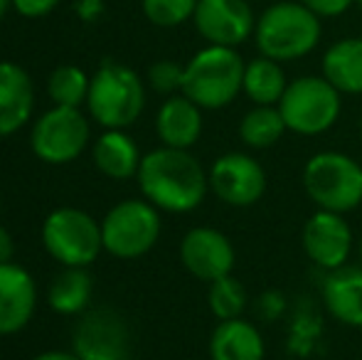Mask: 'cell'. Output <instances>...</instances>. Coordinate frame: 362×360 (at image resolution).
<instances>
[{
	"label": "cell",
	"instance_id": "cell-1",
	"mask_svg": "<svg viewBox=\"0 0 362 360\" xmlns=\"http://www.w3.org/2000/svg\"><path fill=\"white\" fill-rule=\"evenodd\" d=\"M139 185L146 200L158 210L190 212L205 200L210 190V175L190 151L163 146L144 156Z\"/></svg>",
	"mask_w": 362,
	"mask_h": 360
},
{
	"label": "cell",
	"instance_id": "cell-2",
	"mask_svg": "<svg viewBox=\"0 0 362 360\" xmlns=\"http://www.w3.org/2000/svg\"><path fill=\"white\" fill-rule=\"evenodd\" d=\"M323 37V20L300 0H279L257 15L254 45L276 62H296L313 52Z\"/></svg>",
	"mask_w": 362,
	"mask_h": 360
},
{
	"label": "cell",
	"instance_id": "cell-3",
	"mask_svg": "<svg viewBox=\"0 0 362 360\" xmlns=\"http://www.w3.org/2000/svg\"><path fill=\"white\" fill-rule=\"evenodd\" d=\"M247 62L234 47L207 45L190 62L182 74V94L200 109H224L244 91Z\"/></svg>",
	"mask_w": 362,
	"mask_h": 360
},
{
	"label": "cell",
	"instance_id": "cell-4",
	"mask_svg": "<svg viewBox=\"0 0 362 360\" xmlns=\"http://www.w3.org/2000/svg\"><path fill=\"white\" fill-rule=\"evenodd\" d=\"M300 182L318 210L345 215L362 202V166L340 151H318L310 156Z\"/></svg>",
	"mask_w": 362,
	"mask_h": 360
},
{
	"label": "cell",
	"instance_id": "cell-5",
	"mask_svg": "<svg viewBox=\"0 0 362 360\" xmlns=\"http://www.w3.org/2000/svg\"><path fill=\"white\" fill-rule=\"evenodd\" d=\"M276 106L291 134L320 136L338 124L343 94L323 74H303L291 79Z\"/></svg>",
	"mask_w": 362,
	"mask_h": 360
},
{
	"label": "cell",
	"instance_id": "cell-6",
	"mask_svg": "<svg viewBox=\"0 0 362 360\" xmlns=\"http://www.w3.org/2000/svg\"><path fill=\"white\" fill-rule=\"evenodd\" d=\"M89 111L106 129H126L146 106L144 82L126 64L104 59L89 84Z\"/></svg>",
	"mask_w": 362,
	"mask_h": 360
},
{
	"label": "cell",
	"instance_id": "cell-7",
	"mask_svg": "<svg viewBox=\"0 0 362 360\" xmlns=\"http://www.w3.org/2000/svg\"><path fill=\"white\" fill-rule=\"evenodd\" d=\"M160 237V215L148 200H124L101 222L104 250L121 260H136L153 250Z\"/></svg>",
	"mask_w": 362,
	"mask_h": 360
},
{
	"label": "cell",
	"instance_id": "cell-8",
	"mask_svg": "<svg viewBox=\"0 0 362 360\" xmlns=\"http://www.w3.org/2000/svg\"><path fill=\"white\" fill-rule=\"evenodd\" d=\"M42 242L47 252L64 267H86L104 247L101 227L86 212L59 207L45 220Z\"/></svg>",
	"mask_w": 362,
	"mask_h": 360
},
{
	"label": "cell",
	"instance_id": "cell-9",
	"mask_svg": "<svg viewBox=\"0 0 362 360\" xmlns=\"http://www.w3.org/2000/svg\"><path fill=\"white\" fill-rule=\"evenodd\" d=\"M86 141H89V121L72 106H54L40 116L33 129V151L45 163H69L84 151Z\"/></svg>",
	"mask_w": 362,
	"mask_h": 360
},
{
	"label": "cell",
	"instance_id": "cell-10",
	"mask_svg": "<svg viewBox=\"0 0 362 360\" xmlns=\"http://www.w3.org/2000/svg\"><path fill=\"white\" fill-rule=\"evenodd\" d=\"M210 190L229 207H252L267 192V170L254 156L229 151L210 168Z\"/></svg>",
	"mask_w": 362,
	"mask_h": 360
},
{
	"label": "cell",
	"instance_id": "cell-11",
	"mask_svg": "<svg viewBox=\"0 0 362 360\" xmlns=\"http://www.w3.org/2000/svg\"><path fill=\"white\" fill-rule=\"evenodd\" d=\"M300 247L318 269L335 272L348 265L353 255V227L340 212L315 210L300 230Z\"/></svg>",
	"mask_w": 362,
	"mask_h": 360
},
{
	"label": "cell",
	"instance_id": "cell-12",
	"mask_svg": "<svg viewBox=\"0 0 362 360\" xmlns=\"http://www.w3.org/2000/svg\"><path fill=\"white\" fill-rule=\"evenodd\" d=\"M192 23L207 45L237 50L254 37L257 15L249 0H197Z\"/></svg>",
	"mask_w": 362,
	"mask_h": 360
},
{
	"label": "cell",
	"instance_id": "cell-13",
	"mask_svg": "<svg viewBox=\"0 0 362 360\" xmlns=\"http://www.w3.org/2000/svg\"><path fill=\"white\" fill-rule=\"evenodd\" d=\"M131 338L124 318L111 308L86 313L74 333V356L79 360H129Z\"/></svg>",
	"mask_w": 362,
	"mask_h": 360
},
{
	"label": "cell",
	"instance_id": "cell-14",
	"mask_svg": "<svg viewBox=\"0 0 362 360\" xmlns=\"http://www.w3.org/2000/svg\"><path fill=\"white\" fill-rule=\"evenodd\" d=\"M180 262L195 279L212 284L232 274L237 252L224 232L215 227H192L180 242Z\"/></svg>",
	"mask_w": 362,
	"mask_h": 360
},
{
	"label": "cell",
	"instance_id": "cell-15",
	"mask_svg": "<svg viewBox=\"0 0 362 360\" xmlns=\"http://www.w3.org/2000/svg\"><path fill=\"white\" fill-rule=\"evenodd\" d=\"M320 301L330 318L343 326L362 328V267L345 265L325 274Z\"/></svg>",
	"mask_w": 362,
	"mask_h": 360
},
{
	"label": "cell",
	"instance_id": "cell-16",
	"mask_svg": "<svg viewBox=\"0 0 362 360\" xmlns=\"http://www.w3.org/2000/svg\"><path fill=\"white\" fill-rule=\"evenodd\" d=\"M35 281L23 267L0 265V336L28 326L35 311Z\"/></svg>",
	"mask_w": 362,
	"mask_h": 360
},
{
	"label": "cell",
	"instance_id": "cell-17",
	"mask_svg": "<svg viewBox=\"0 0 362 360\" xmlns=\"http://www.w3.org/2000/svg\"><path fill=\"white\" fill-rule=\"evenodd\" d=\"M156 131L168 149H192L202 134V109L185 94H173L158 111Z\"/></svg>",
	"mask_w": 362,
	"mask_h": 360
},
{
	"label": "cell",
	"instance_id": "cell-18",
	"mask_svg": "<svg viewBox=\"0 0 362 360\" xmlns=\"http://www.w3.org/2000/svg\"><path fill=\"white\" fill-rule=\"evenodd\" d=\"M35 91L28 72L13 62H0V136L15 134L30 121Z\"/></svg>",
	"mask_w": 362,
	"mask_h": 360
},
{
	"label": "cell",
	"instance_id": "cell-19",
	"mask_svg": "<svg viewBox=\"0 0 362 360\" xmlns=\"http://www.w3.org/2000/svg\"><path fill=\"white\" fill-rule=\"evenodd\" d=\"M267 343L259 326L247 318L219 321L210 336V360H264Z\"/></svg>",
	"mask_w": 362,
	"mask_h": 360
},
{
	"label": "cell",
	"instance_id": "cell-20",
	"mask_svg": "<svg viewBox=\"0 0 362 360\" xmlns=\"http://www.w3.org/2000/svg\"><path fill=\"white\" fill-rule=\"evenodd\" d=\"M320 69L340 94H362V37H343L330 45Z\"/></svg>",
	"mask_w": 362,
	"mask_h": 360
},
{
	"label": "cell",
	"instance_id": "cell-21",
	"mask_svg": "<svg viewBox=\"0 0 362 360\" xmlns=\"http://www.w3.org/2000/svg\"><path fill=\"white\" fill-rule=\"evenodd\" d=\"M94 161L104 175L126 180L131 175H139L144 158L139 156V146L134 144V139L129 134H124L121 129H109L96 141Z\"/></svg>",
	"mask_w": 362,
	"mask_h": 360
},
{
	"label": "cell",
	"instance_id": "cell-22",
	"mask_svg": "<svg viewBox=\"0 0 362 360\" xmlns=\"http://www.w3.org/2000/svg\"><path fill=\"white\" fill-rule=\"evenodd\" d=\"M288 87L284 64L264 54L249 59L244 69V94L254 106H276Z\"/></svg>",
	"mask_w": 362,
	"mask_h": 360
},
{
	"label": "cell",
	"instance_id": "cell-23",
	"mask_svg": "<svg viewBox=\"0 0 362 360\" xmlns=\"http://www.w3.org/2000/svg\"><path fill=\"white\" fill-rule=\"evenodd\" d=\"M286 131L279 106H252L239 121V139L254 151L274 149Z\"/></svg>",
	"mask_w": 362,
	"mask_h": 360
},
{
	"label": "cell",
	"instance_id": "cell-24",
	"mask_svg": "<svg viewBox=\"0 0 362 360\" xmlns=\"http://www.w3.org/2000/svg\"><path fill=\"white\" fill-rule=\"evenodd\" d=\"M320 336H323V318H320L315 303L310 298H303L291 313L286 351L291 353V358H310L318 351Z\"/></svg>",
	"mask_w": 362,
	"mask_h": 360
},
{
	"label": "cell",
	"instance_id": "cell-25",
	"mask_svg": "<svg viewBox=\"0 0 362 360\" xmlns=\"http://www.w3.org/2000/svg\"><path fill=\"white\" fill-rule=\"evenodd\" d=\"M91 277L84 267H67L49 289V306L59 313H79L89 303Z\"/></svg>",
	"mask_w": 362,
	"mask_h": 360
},
{
	"label": "cell",
	"instance_id": "cell-26",
	"mask_svg": "<svg viewBox=\"0 0 362 360\" xmlns=\"http://www.w3.org/2000/svg\"><path fill=\"white\" fill-rule=\"evenodd\" d=\"M207 303H210V311L215 313V318L229 321V318H242L244 308L249 303V296L244 284L229 274V277H222L210 284Z\"/></svg>",
	"mask_w": 362,
	"mask_h": 360
},
{
	"label": "cell",
	"instance_id": "cell-27",
	"mask_svg": "<svg viewBox=\"0 0 362 360\" xmlns=\"http://www.w3.org/2000/svg\"><path fill=\"white\" fill-rule=\"evenodd\" d=\"M89 84L91 79L79 67H59L49 77L47 91L57 106H72V109H76L81 101L89 99Z\"/></svg>",
	"mask_w": 362,
	"mask_h": 360
},
{
	"label": "cell",
	"instance_id": "cell-28",
	"mask_svg": "<svg viewBox=\"0 0 362 360\" xmlns=\"http://www.w3.org/2000/svg\"><path fill=\"white\" fill-rule=\"evenodd\" d=\"M197 0H144V15L158 28H177L195 15Z\"/></svg>",
	"mask_w": 362,
	"mask_h": 360
},
{
	"label": "cell",
	"instance_id": "cell-29",
	"mask_svg": "<svg viewBox=\"0 0 362 360\" xmlns=\"http://www.w3.org/2000/svg\"><path fill=\"white\" fill-rule=\"evenodd\" d=\"M182 74H185V67H180L173 59H160L148 69V82L160 94H173V91L182 89Z\"/></svg>",
	"mask_w": 362,
	"mask_h": 360
},
{
	"label": "cell",
	"instance_id": "cell-30",
	"mask_svg": "<svg viewBox=\"0 0 362 360\" xmlns=\"http://www.w3.org/2000/svg\"><path fill=\"white\" fill-rule=\"evenodd\" d=\"M284 311H286V296L281 291H276V289H269V291L257 296V313L262 321H279L284 316Z\"/></svg>",
	"mask_w": 362,
	"mask_h": 360
},
{
	"label": "cell",
	"instance_id": "cell-31",
	"mask_svg": "<svg viewBox=\"0 0 362 360\" xmlns=\"http://www.w3.org/2000/svg\"><path fill=\"white\" fill-rule=\"evenodd\" d=\"M308 10H313L320 20L325 18H340L355 5V0H300Z\"/></svg>",
	"mask_w": 362,
	"mask_h": 360
},
{
	"label": "cell",
	"instance_id": "cell-32",
	"mask_svg": "<svg viewBox=\"0 0 362 360\" xmlns=\"http://www.w3.org/2000/svg\"><path fill=\"white\" fill-rule=\"evenodd\" d=\"M59 0H13L15 10L25 18H42L57 5Z\"/></svg>",
	"mask_w": 362,
	"mask_h": 360
},
{
	"label": "cell",
	"instance_id": "cell-33",
	"mask_svg": "<svg viewBox=\"0 0 362 360\" xmlns=\"http://www.w3.org/2000/svg\"><path fill=\"white\" fill-rule=\"evenodd\" d=\"M101 13H104V0H79L76 3V15L81 20H86V23L96 20Z\"/></svg>",
	"mask_w": 362,
	"mask_h": 360
},
{
	"label": "cell",
	"instance_id": "cell-34",
	"mask_svg": "<svg viewBox=\"0 0 362 360\" xmlns=\"http://www.w3.org/2000/svg\"><path fill=\"white\" fill-rule=\"evenodd\" d=\"M13 237H10V232L5 227H0V265H8L13 260Z\"/></svg>",
	"mask_w": 362,
	"mask_h": 360
},
{
	"label": "cell",
	"instance_id": "cell-35",
	"mask_svg": "<svg viewBox=\"0 0 362 360\" xmlns=\"http://www.w3.org/2000/svg\"><path fill=\"white\" fill-rule=\"evenodd\" d=\"M35 360H79L74 353H62V351H49V353H42Z\"/></svg>",
	"mask_w": 362,
	"mask_h": 360
},
{
	"label": "cell",
	"instance_id": "cell-36",
	"mask_svg": "<svg viewBox=\"0 0 362 360\" xmlns=\"http://www.w3.org/2000/svg\"><path fill=\"white\" fill-rule=\"evenodd\" d=\"M13 3V0H0V18L5 15V10H8V5Z\"/></svg>",
	"mask_w": 362,
	"mask_h": 360
},
{
	"label": "cell",
	"instance_id": "cell-37",
	"mask_svg": "<svg viewBox=\"0 0 362 360\" xmlns=\"http://www.w3.org/2000/svg\"><path fill=\"white\" fill-rule=\"evenodd\" d=\"M355 3H358V5H360V8H362V0H355Z\"/></svg>",
	"mask_w": 362,
	"mask_h": 360
},
{
	"label": "cell",
	"instance_id": "cell-38",
	"mask_svg": "<svg viewBox=\"0 0 362 360\" xmlns=\"http://www.w3.org/2000/svg\"><path fill=\"white\" fill-rule=\"evenodd\" d=\"M286 360H300V358H286Z\"/></svg>",
	"mask_w": 362,
	"mask_h": 360
},
{
	"label": "cell",
	"instance_id": "cell-39",
	"mask_svg": "<svg viewBox=\"0 0 362 360\" xmlns=\"http://www.w3.org/2000/svg\"><path fill=\"white\" fill-rule=\"evenodd\" d=\"M360 252H362V242H360Z\"/></svg>",
	"mask_w": 362,
	"mask_h": 360
},
{
	"label": "cell",
	"instance_id": "cell-40",
	"mask_svg": "<svg viewBox=\"0 0 362 360\" xmlns=\"http://www.w3.org/2000/svg\"><path fill=\"white\" fill-rule=\"evenodd\" d=\"M355 360H362V358H355Z\"/></svg>",
	"mask_w": 362,
	"mask_h": 360
}]
</instances>
